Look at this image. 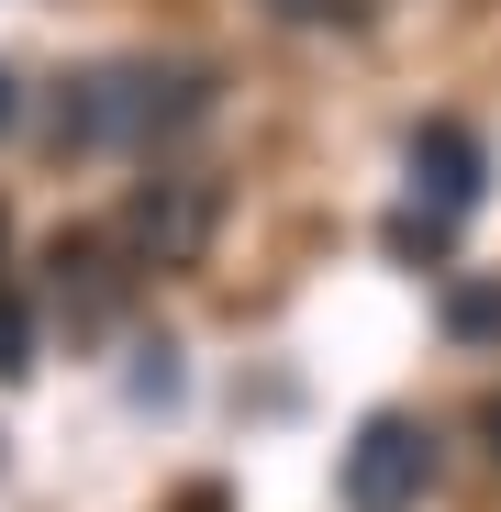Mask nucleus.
I'll return each instance as SVG.
<instances>
[{
    "mask_svg": "<svg viewBox=\"0 0 501 512\" xmlns=\"http://www.w3.org/2000/svg\"><path fill=\"white\" fill-rule=\"evenodd\" d=\"M212 112V67H156V56H123V67H90L67 78L56 101V156H134L156 134H179Z\"/></svg>",
    "mask_w": 501,
    "mask_h": 512,
    "instance_id": "obj_1",
    "label": "nucleus"
},
{
    "mask_svg": "<svg viewBox=\"0 0 501 512\" xmlns=\"http://www.w3.org/2000/svg\"><path fill=\"white\" fill-rule=\"evenodd\" d=\"M490 201V145H479V123H424L401 145V212H390V256H435L457 245V223Z\"/></svg>",
    "mask_w": 501,
    "mask_h": 512,
    "instance_id": "obj_2",
    "label": "nucleus"
},
{
    "mask_svg": "<svg viewBox=\"0 0 501 512\" xmlns=\"http://www.w3.org/2000/svg\"><path fill=\"white\" fill-rule=\"evenodd\" d=\"M212 223H223V190L201 179V167H167V179H134V201H123V245L145 256V268H201Z\"/></svg>",
    "mask_w": 501,
    "mask_h": 512,
    "instance_id": "obj_3",
    "label": "nucleus"
},
{
    "mask_svg": "<svg viewBox=\"0 0 501 512\" xmlns=\"http://www.w3.org/2000/svg\"><path fill=\"white\" fill-rule=\"evenodd\" d=\"M435 490V435L412 412H368L346 446V512H424Z\"/></svg>",
    "mask_w": 501,
    "mask_h": 512,
    "instance_id": "obj_4",
    "label": "nucleus"
},
{
    "mask_svg": "<svg viewBox=\"0 0 501 512\" xmlns=\"http://www.w3.org/2000/svg\"><path fill=\"white\" fill-rule=\"evenodd\" d=\"M56 301H67V323L78 334H101L112 323V301H123V268L101 245H56Z\"/></svg>",
    "mask_w": 501,
    "mask_h": 512,
    "instance_id": "obj_5",
    "label": "nucleus"
},
{
    "mask_svg": "<svg viewBox=\"0 0 501 512\" xmlns=\"http://www.w3.org/2000/svg\"><path fill=\"white\" fill-rule=\"evenodd\" d=\"M446 323L468 334V346H479V334H501V279H457V290H446Z\"/></svg>",
    "mask_w": 501,
    "mask_h": 512,
    "instance_id": "obj_6",
    "label": "nucleus"
},
{
    "mask_svg": "<svg viewBox=\"0 0 501 512\" xmlns=\"http://www.w3.org/2000/svg\"><path fill=\"white\" fill-rule=\"evenodd\" d=\"M0 379H34V312H23V290H0Z\"/></svg>",
    "mask_w": 501,
    "mask_h": 512,
    "instance_id": "obj_7",
    "label": "nucleus"
},
{
    "mask_svg": "<svg viewBox=\"0 0 501 512\" xmlns=\"http://www.w3.org/2000/svg\"><path fill=\"white\" fill-rule=\"evenodd\" d=\"M134 401H179V368H167V346H145V368H134Z\"/></svg>",
    "mask_w": 501,
    "mask_h": 512,
    "instance_id": "obj_8",
    "label": "nucleus"
},
{
    "mask_svg": "<svg viewBox=\"0 0 501 512\" xmlns=\"http://www.w3.org/2000/svg\"><path fill=\"white\" fill-rule=\"evenodd\" d=\"M479 446H490V468H501V390L479 401Z\"/></svg>",
    "mask_w": 501,
    "mask_h": 512,
    "instance_id": "obj_9",
    "label": "nucleus"
},
{
    "mask_svg": "<svg viewBox=\"0 0 501 512\" xmlns=\"http://www.w3.org/2000/svg\"><path fill=\"white\" fill-rule=\"evenodd\" d=\"M23 123V90H12V67H0V134H12Z\"/></svg>",
    "mask_w": 501,
    "mask_h": 512,
    "instance_id": "obj_10",
    "label": "nucleus"
},
{
    "mask_svg": "<svg viewBox=\"0 0 501 512\" xmlns=\"http://www.w3.org/2000/svg\"><path fill=\"white\" fill-rule=\"evenodd\" d=\"M0 245H12V212H0Z\"/></svg>",
    "mask_w": 501,
    "mask_h": 512,
    "instance_id": "obj_11",
    "label": "nucleus"
}]
</instances>
